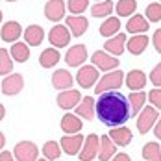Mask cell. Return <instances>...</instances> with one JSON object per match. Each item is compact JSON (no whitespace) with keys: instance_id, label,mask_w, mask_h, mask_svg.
Wrapping results in <instances>:
<instances>
[{"instance_id":"34","label":"cell","mask_w":161,"mask_h":161,"mask_svg":"<svg viewBox=\"0 0 161 161\" xmlns=\"http://www.w3.org/2000/svg\"><path fill=\"white\" fill-rule=\"evenodd\" d=\"M11 69H13V59H11L9 52L6 48H0V76L9 74Z\"/></svg>"},{"instance_id":"29","label":"cell","mask_w":161,"mask_h":161,"mask_svg":"<svg viewBox=\"0 0 161 161\" xmlns=\"http://www.w3.org/2000/svg\"><path fill=\"white\" fill-rule=\"evenodd\" d=\"M9 56L15 59L17 63H24V61H28V58H30V48H28L26 43H17L15 41V45L9 50Z\"/></svg>"},{"instance_id":"28","label":"cell","mask_w":161,"mask_h":161,"mask_svg":"<svg viewBox=\"0 0 161 161\" xmlns=\"http://www.w3.org/2000/svg\"><path fill=\"white\" fill-rule=\"evenodd\" d=\"M128 102H130V115H139V111L143 109L146 102V93L143 91H131V95L128 97Z\"/></svg>"},{"instance_id":"36","label":"cell","mask_w":161,"mask_h":161,"mask_svg":"<svg viewBox=\"0 0 161 161\" xmlns=\"http://www.w3.org/2000/svg\"><path fill=\"white\" fill-rule=\"evenodd\" d=\"M87 6H89V0H69V4H67L69 11H70L72 15L83 13V11L87 9Z\"/></svg>"},{"instance_id":"25","label":"cell","mask_w":161,"mask_h":161,"mask_svg":"<svg viewBox=\"0 0 161 161\" xmlns=\"http://www.w3.org/2000/svg\"><path fill=\"white\" fill-rule=\"evenodd\" d=\"M126 30L130 33H145L148 32V20L145 19V15H133L130 17V20L126 22Z\"/></svg>"},{"instance_id":"50","label":"cell","mask_w":161,"mask_h":161,"mask_svg":"<svg viewBox=\"0 0 161 161\" xmlns=\"http://www.w3.org/2000/svg\"><path fill=\"white\" fill-rule=\"evenodd\" d=\"M58 161H59V159H58Z\"/></svg>"},{"instance_id":"20","label":"cell","mask_w":161,"mask_h":161,"mask_svg":"<svg viewBox=\"0 0 161 161\" xmlns=\"http://www.w3.org/2000/svg\"><path fill=\"white\" fill-rule=\"evenodd\" d=\"M109 139L117 146H128L131 143V131L126 126H115L109 131Z\"/></svg>"},{"instance_id":"22","label":"cell","mask_w":161,"mask_h":161,"mask_svg":"<svg viewBox=\"0 0 161 161\" xmlns=\"http://www.w3.org/2000/svg\"><path fill=\"white\" fill-rule=\"evenodd\" d=\"M148 47V37H146L145 33H135L130 41H126V48L130 50V54H133V56H139V54H143Z\"/></svg>"},{"instance_id":"47","label":"cell","mask_w":161,"mask_h":161,"mask_svg":"<svg viewBox=\"0 0 161 161\" xmlns=\"http://www.w3.org/2000/svg\"><path fill=\"white\" fill-rule=\"evenodd\" d=\"M8 2H17V0H8Z\"/></svg>"},{"instance_id":"41","label":"cell","mask_w":161,"mask_h":161,"mask_svg":"<svg viewBox=\"0 0 161 161\" xmlns=\"http://www.w3.org/2000/svg\"><path fill=\"white\" fill-rule=\"evenodd\" d=\"M109 161H131V159H130L128 154H115Z\"/></svg>"},{"instance_id":"9","label":"cell","mask_w":161,"mask_h":161,"mask_svg":"<svg viewBox=\"0 0 161 161\" xmlns=\"http://www.w3.org/2000/svg\"><path fill=\"white\" fill-rule=\"evenodd\" d=\"M91 61L93 65L100 69V70H113V69H117L119 67V59L115 58V56H109V54H106L104 50H97L93 56H91Z\"/></svg>"},{"instance_id":"1","label":"cell","mask_w":161,"mask_h":161,"mask_svg":"<svg viewBox=\"0 0 161 161\" xmlns=\"http://www.w3.org/2000/svg\"><path fill=\"white\" fill-rule=\"evenodd\" d=\"M98 97L100 98L98 102H95V109L102 124L115 128V126H122L130 119V102L124 95L117 91H106Z\"/></svg>"},{"instance_id":"19","label":"cell","mask_w":161,"mask_h":161,"mask_svg":"<svg viewBox=\"0 0 161 161\" xmlns=\"http://www.w3.org/2000/svg\"><path fill=\"white\" fill-rule=\"evenodd\" d=\"M24 39H26V45L30 47H39L45 39V30L39 26V24H30L26 30H24Z\"/></svg>"},{"instance_id":"33","label":"cell","mask_w":161,"mask_h":161,"mask_svg":"<svg viewBox=\"0 0 161 161\" xmlns=\"http://www.w3.org/2000/svg\"><path fill=\"white\" fill-rule=\"evenodd\" d=\"M143 158L145 161H161V148L158 143H148L143 146Z\"/></svg>"},{"instance_id":"44","label":"cell","mask_w":161,"mask_h":161,"mask_svg":"<svg viewBox=\"0 0 161 161\" xmlns=\"http://www.w3.org/2000/svg\"><path fill=\"white\" fill-rule=\"evenodd\" d=\"M4 115H6V108H4V106L0 104V120L4 119Z\"/></svg>"},{"instance_id":"5","label":"cell","mask_w":161,"mask_h":161,"mask_svg":"<svg viewBox=\"0 0 161 161\" xmlns=\"http://www.w3.org/2000/svg\"><path fill=\"white\" fill-rule=\"evenodd\" d=\"M158 119H159V115H158V109L154 106L143 108L139 111V117H137V130H139V133H148V130L156 124Z\"/></svg>"},{"instance_id":"24","label":"cell","mask_w":161,"mask_h":161,"mask_svg":"<svg viewBox=\"0 0 161 161\" xmlns=\"http://www.w3.org/2000/svg\"><path fill=\"white\" fill-rule=\"evenodd\" d=\"M72 76H70V72L69 70H65V69H59V70H56L54 74H52V85H54V89H70V85H72Z\"/></svg>"},{"instance_id":"45","label":"cell","mask_w":161,"mask_h":161,"mask_svg":"<svg viewBox=\"0 0 161 161\" xmlns=\"http://www.w3.org/2000/svg\"><path fill=\"white\" fill-rule=\"evenodd\" d=\"M2 17H4V15H2V11H0V22H2Z\"/></svg>"},{"instance_id":"40","label":"cell","mask_w":161,"mask_h":161,"mask_svg":"<svg viewBox=\"0 0 161 161\" xmlns=\"http://www.w3.org/2000/svg\"><path fill=\"white\" fill-rule=\"evenodd\" d=\"M0 161H13V154L8 152V150H2L0 152Z\"/></svg>"},{"instance_id":"48","label":"cell","mask_w":161,"mask_h":161,"mask_svg":"<svg viewBox=\"0 0 161 161\" xmlns=\"http://www.w3.org/2000/svg\"><path fill=\"white\" fill-rule=\"evenodd\" d=\"M98 2H102V0H98Z\"/></svg>"},{"instance_id":"27","label":"cell","mask_w":161,"mask_h":161,"mask_svg":"<svg viewBox=\"0 0 161 161\" xmlns=\"http://www.w3.org/2000/svg\"><path fill=\"white\" fill-rule=\"evenodd\" d=\"M120 30V20L117 17H108L102 24H100V35L102 37H113L115 33Z\"/></svg>"},{"instance_id":"11","label":"cell","mask_w":161,"mask_h":161,"mask_svg":"<svg viewBox=\"0 0 161 161\" xmlns=\"http://www.w3.org/2000/svg\"><path fill=\"white\" fill-rule=\"evenodd\" d=\"M87 59V48L85 45H74L67 50L65 54V61L69 67H81L83 61Z\"/></svg>"},{"instance_id":"8","label":"cell","mask_w":161,"mask_h":161,"mask_svg":"<svg viewBox=\"0 0 161 161\" xmlns=\"http://www.w3.org/2000/svg\"><path fill=\"white\" fill-rule=\"evenodd\" d=\"M24 87V78L20 74H8L4 80H2V93L8 95V97H13V95H19Z\"/></svg>"},{"instance_id":"3","label":"cell","mask_w":161,"mask_h":161,"mask_svg":"<svg viewBox=\"0 0 161 161\" xmlns=\"http://www.w3.org/2000/svg\"><path fill=\"white\" fill-rule=\"evenodd\" d=\"M98 80H100V74H98V69L95 65H83V67H80V70L76 74V81L83 89L93 87Z\"/></svg>"},{"instance_id":"35","label":"cell","mask_w":161,"mask_h":161,"mask_svg":"<svg viewBox=\"0 0 161 161\" xmlns=\"http://www.w3.org/2000/svg\"><path fill=\"white\" fill-rule=\"evenodd\" d=\"M145 19L148 22H159L161 20V4L159 2H154V4H148L146 6Z\"/></svg>"},{"instance_id":"15","label":"cell","mask_w":161,"mask_h":161,"mask_svg":"<svg viewBox=\"0 0 161 161\" xmlns=\"http://www.w3.org/2000/svg\"><path fill=\"white\" fill-rule=\"evenodd\" d=\"M126 33H115L113 37H109L108 41H106V45H104V48L108 50L109 54L113 56H120L124 48H126Z\"/></svg>"},{"instance_id":"42","label":"cell","mask_w":161,"mask_h":161,"mask_svg":"<svg viewBox=\"0 0 161 161\" xmlns=\"http://www.w3.org/2000/svg\"><path fill=\"white\" fill-rule=\"evenodd\" d=\"M154 135L158 137V139H161V117L156 120V128H154Z\"/></svg>"},{"instance_id":"30","label":"cell","mask_w":161,"mask_h":161,"mask_svg":"<svg viewBox=\"0 0 161 161\" xmlns=\"http://www.w3.org/2000/svg\"><path fill=\"white\" fill-rule=\"evenodd\" d=\"M113 11V2L111 0H102V2H97L93 8H91V15L97 17V19H102V17L111 15Z\"/></svg>"},{"instance_id":"13","label":"cell","mask_w":161,"mask_h":161,"mask_svg":"<svg viewBox=\"0 0 161 161\" xmlns=\"http://www.w3.org/2000/svg\"><path fill=\"white\" fill-rule=\"evenodd\" d=\"M83 141H85V137L81 135V133H74V135H63L61 137V148H63L65 154H69V156H74V154H78L80 152L81 145H83Z\"/></svg>"},{"instance_id":"43","label":"cell","mask_w":161,"mask_h":161,"mask_svg":"<svg viewBox=\"0 0 161 161\" xmlns=\"http://www.w3.org/2000/svg\"><path fill=\"white\" fill-rule=\"evenodd\" d=\"M4 145H6V137H4V133L0 131V148H4Z\"/></svg>"},{"instance_id":"37","label":"cell","mask_w":161,"mask_h":161,"mask_svg":"<svg viewBox=\"0 0 161 161\" xmlns=\"http://www.w3.org/2000/svg\"><path fill=\"white\" fill-rule=\"evenodd\" d=\"M148 100L156 109H161V89H152L148 93Z\"/></svg>"},{"instance_id":"16","label":"cell","mask_w":161,"mask_h":161,"mask_svg":"<svg viewBox=\"0 0 161 161\" xmlns=\"http://www.w3.org/2000/svg\"><path fill=\"white\" fill-rule=\"evenodd\" d=\"M20 33H22L20 24H19L17 20H9V22H6V24L2 26L0 37H2V41H6V43H15L17 39L20 37Z\"/></svg>"},{"instance_id":"31","label":"cell","mask_w":161,"mask_h":161,"mask_svg":"<svg viewBox=\"0 0 161 161\" xmlns=\"http://www.w3.org/2000/svg\"><path fill=\"white\" fill-rule=\"evenodd\" d=\"M137 9V0H119L117 4V15L119 17H131Z\"/></svg>"},{"instance_id":"6","label":"cell","mask_w":161,"mask_h":161,"mask_svg":"<svg viewBox=\"0 0 161 161\" xmlns=\"http://www.w3.org/2000/svg\"><path fill=\"white\" fill-rule=\"evenodd\" d=\"M15 159L17 161H37L39 156V148L33 145L32 141H20L15 145Z\"/></svg>"},{"instance_id":"26","label":"cell","mask_w":161,"mask_h":161,"mask_svg":"<svg viewBox=\"0 0 161 161\" xmlns=\"http://www.w3.org/2000/svg\"><path fill=\"white\" fill-rule=\"evenodd\" d=\"M61 59V56H59V52L58 48H45V52H41V56H39V63L43 69H52L54 65H58V61Z\"/></svg>"},{"instance_id":"14","label":"cell","mask_w":161,"mask_h":161,"mask_svg":"<svg viewBox=\"0 0 161 161\" xmlns=\"http://www.w3.org/2000/svg\"><path fill=\"white\" fill-rule=\"evenodd\" d=\"M87 26H89V22H87V19H85V17H81V15L67 17V28H69L70 35H74V37L83 35L85 30H87Z\"/></svg>"},{"instance_id":"7","label":"cell","mask_w":161,"mask_h":161,"mask_svg":"<svg viewBox=\"0 0 161 161\" xmlns=\"http://www.w3.org/2000/svg\"><path fill=\"white\" fill-rule=\"evenodd\" d=\"M98 146H100V137L95 135V133H91L89 137H85V141H83V145L80 148V161H91L95 159L98 156Z\"/></svg>"},{"instance_id":"23","label":"cell","mask_w":161,"mask_h":161,"mask_svg":"<svg viewBox=\"0 0 161 161\" xmlns=\"http://www.w3.org/2000/svg\"><path fill=\"white\" fill-rule=\"evenodd\" d=\"M117 145L109 139V135H102L100 137V146H98V159L100 161H109L115 156Z\"/></svg>"},{"instance_id":"18","label":"cell","mask_w":161,"mask_h":161,"mask_svg":"<svg viewBox=\"0 0 161 161\" xmlns=\"http://www.w3.org/2000/svg\"><path fill=\"white\" fill-rule=\"evenodd\" d=\"M81 119H78L74 113H65L61 117V130L63 133H69V135H74L81 130Z\"/></svg>"},{"instance_id":"46","label":"cell","mask_w":161,"mask_h":161,"mask_svg":"<svg viewBox=\"0 0 161 161\" xmlns=\"http://www.w3.org/2000/svg\"><path fill=\"white\" fill-rule=\"evenodd\" d=\"M37 161H48V159H45V158H43V159H37Z\"/></svg>"},{"instance_id":"32","label":"cell","mask_w":161,"mask_h":161,"mask_svg":"<svg viewBox=\"0 0 161 161\" xmlns=\"http://www.w3.org/2000/svg\"><path fill=\"white\" fill-rule=\"evenodd\" d=\"M43 154H45V159L58 161L59 159V156H61L59 143H56V141H48V143H45V146H43Z\"/></svg>"},{"instance_id":"4","label":"cell","mask_w":161,"mask_h":161,"mask_svg":"<svg viewBox=\"0 0 161 161\" xmlns=\"http://www.w3.org/2000/svg\"><path fill=\"white\" fill-rule=\"evenodd\" d=\"M48 41L54 48H63V47H67L70 43V32H69V28L63 26V24L52 26L50 32H48Z\"/></svg>"},{"instance_id":"21","label":"cell","mask_w":161,"mask_h":161,"mask_svg":"<svg viewBox=\"0 0 161 161\" xmlns=\"http://www.w3.org/2000/svg\"><path fill=\"white\" fill-rule=\"evenodd\" d=\"M74 113H76L78 117H81V119L93 120V117H95V113H97V109H95V100L91 97H83L80 100V104L76 106Z\"/></svg>"},{"instance_id":"12","label":"cell","mask_w":161,"mask_h":161,"mask_svg":"<svg viewBox=\"0 0 161 161\" xmlns=\"http://www.w3.org/2000/svg\"><path fill=\"white\" fill-rule=\"evenodd\" d=\"M65 9H67V6L63 0H48L45 4V15L52 22H59L65 17Z\"/></svg>"},{"instance_id":"17","label":"cell","mask_w":161,"mask_h":161,"mask_svg":"<svg viewBox=\"0 0 161 161\" xmlns=\"http://www.w3.org/2000/svg\"><path fill=\"white\" fill-rule=\"evenodd\" d=\"M124 81H126L128 89H131V91H141L146 85V74L143 70H139V69H133V70H130L128 74H126V80Z\"/></svg>"},{"instance_id":"49","label":"cell","mask_w":161,"mask_h":161,"mask_svg":"<svg viewBox=\"0 0 161 161\" xmlns=\"http://www.w3.org/2000/svg\"><path fill=\"white\" fill-rule=\"evenodd\" d=\"M159 4H161V0H159Z\"/></svg>"},{"instance_id":"10","label":"cell","mask_w":161,"mask_h":161,"mask_svg":"<svg viewBox=\"0 0 161 161\" xmlns=\"http://www.w3.org/2000/svg\"><path fill=\"white\" fill-rule=\"evenodd\" d=\"M80 100H81V93L78 89H65L56 98V102L61 109H74V106H78Z\"/></svg>"},{"instance_id":"38","label":"cell","mask_w":161,"mask_h":161,"mask_svg":"<svg viewBox=\"0 0 161 161\" xmlns=\"http://www.w3.org/2000/svg\"><path fill=\"white\" fill-rule=\"evenodd\" d=\"M150 81H152L156 87H161V63H158L152 69V72H150Z\"/></svg>"},{"instance_id":"39","label":"cell","mask_w":161,"mask_h":161,"mask_svg":"<svg viewBox=\"0 0 161 161\" xmlns=\"http://www.w3.org/2000/svg\"><path fill=\"white\" fill-rule=\"evenodd\" d=\"M152 45H154V48L161 54V28L154 32V35H152Z\"/></svg>"},{"instance_id":"2","label":"cell","mask_w":161,"mask_h":161,"mask_svg":"<svg viewBox=\"0 0 161 161\" xmlns=\"http://www.w3.org/2000/svg\"><path fill=\"white\" fill-rule=\"evenodd\" d=\"M124 81V72L119 69V70H109L108 74H104L100 80L97 81V87H95V93L97 95H102L106 91H117L120 89Z\"/></svg>"}]
</instances>
